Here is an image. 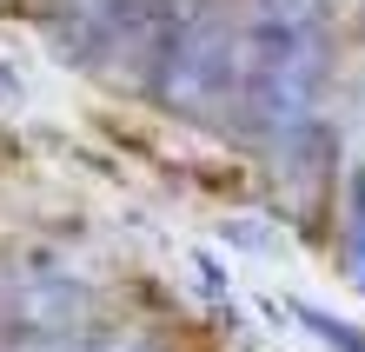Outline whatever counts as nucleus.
Instances as JSON below:
<instances>
[{
    "mask_svg": "<svg viewBox=\"0 0 365 352\" xmlns=\"http://www.w3.org/2000/svg\"><path fill=\"white\" fill-rule=\"evenodd\" d=\"M326 20L319 0H266L259 20H246V67H240V126L259 140H279L312 120L326 86Z\"/></svg>",
    "mask_w": 365,
    "mask_h": 352,
    "instance_id": "f257e3e1",
    "label": "nucleus"
},
{
    "mask_svg": "<svg viewBox=\"0 0 365 352\" xmlns=\"http://www.w3.org/2000/svg\"><path fill=\"white\" fill-rule=\"evenodd\" d=\"M160 100L180 114L206 120L226 100H240V67H246V27H232L220 7H192L173 20V40L160 47Z\"/></svg>",
    "mask_w": 365,
    "mask_h": 352,
    "instance_id": "f03ea898",
    "label": "nucleus"
},
{
    "mask_svg": "<svg viewBox=\"0 0 365 352\" xmlns=\"http://www.w3.org/2000/svg\"><path fill=\"white\" fill-rule=\"evenodd\" d=\"M292 313H299V326H306L312 339H326L332 352H365V333H359V326H346V319H326L319 306H292Z\"/></svg>",
    "mask_w": 365,
    "mask_h": 352,
    "instance_id": "7ed1b4c3",
    "label": "nucleus"
},
{
    "mask_svg": "<svg viewBox=\"0 0 365 352\" xmlns=\"http://www.w3.org/2000/svg\"><path fill=\"white\" fill-rule=\"evenodd\" d=\"M87 352H173V346L153 339V333H106V339H93Z\"/></svg>",
    "mask_w": 365,
    "mask_h": 352,
    "instance_id": "20e7f679",
    "label": "nucleus"
}]
</instances>
